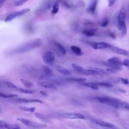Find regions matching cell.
<instances>
[{"label":"cell","mask_w":129,"mask_h":129,"mask_svg":"<svg viewBox=\"0 0 129 129\" xmlns=\"http://www.w3.org/2000/svg\"><path fill=\"white\" fill-rule=\"evenodd\" d=\"M99 102L116 108H122L129 110V103L120 99L111 97H96L94 98Z\"/></svg>","instance_id":"6da1fadb"},{"label":"cell","mask_w":129,"mask_h":129,"mask_svg":"<svg viewBox=\"0 0 129 129\" xmlns=\"http://www.w3.org/2000/svg\"><path fill=\"white\" fill-rule=\"evenodd\" d=\"M42 43L43 41L41 39L37 38L16 48L12 51V53L13 54H18L26 52L41 46Z\"/></svg>","instance_id":"7a4b0ae2"},{"label":"cell","mask_w":129,"mask_h":129,"mask_svg":"<svg viewBox=\"0 0 129 129\" xmlns=\"http://www.w3.org/2000/svg\"><path fill=\"white\" fill-rule=\"evenodd\" d=\"M125 16L126 13L125 9L123 7H122L120 10L117 16V26L118 29L120 31V33L122 36L125 35L127 31L125 22Z\"/></svg>","instance_id":"3957f363"},{"label":"cell","mask_w":129,"mask_h":129,"mask_svg":"<svg viewBox=\"0 0 129 129\" xmlns=\"http://www.w3.org/2000/svg\"><path fill=\"white\" fill-rule=\"evenodd\" d=\"M63 6L68 9L75 10L85 6V3L83 0H59Z\"/></svg>","instance_id":"277c9868"},{"label":"cell","mask_w":129,"mask_h":129,"mask_svg":"<svg viewBox=\"0 0 129 129\" xmlns=\"http://www.w3.org/2000/svg\"><path fill=\"white\" fill-rule=\"evenodd\" d=\"M30 9H28V8H25L23 9L22 10H21V11H17V12H13L11 14H10L9 15H8L5 21L6 22H8L11 21L12 20H14V19L22 16L26 14H27L28 12H29L30 11Z\"/></svg>","instance_id":"5b68a950"},{"label":"cell","mask_w":129,"mask_h":129,"mask_svg":"<svg viewBox=\"0 0 129 129\" xmlns=\"http://www.w3.org/2000/svg\"><path fill=\"white\" fill-rule=\"evenodd\" d=\"M42 59L44 62L48 64H52L55 59V57L53 52L50 51H45L43 55Z\"/></svg>","instance_id":"8992f818"},{"label":"cell","mask_w":129,"mask_h":129,"mask_svg":"<svg viewBox=\"0 0 129 129\" xmlns=\"http://www.w3.org/2000/svg\"><path fill=\"white\" fill-rule=\"evenodd\" d=\"M61 116L66 118L69 119H85V116L83 114L75 112H70V113H63L61 114Z\"/></svg>","instance_id":"52a82bcc"},{"label":"cell","mask_w":129,"mask_h":129,"mask_svg":"<svg viewBox=\"0 0 129 129\" xmlns=\"http://www.w3.org/2000/svg\"><path fill=\"white\" fill-rule=\"evenodd\" d=\"M90 44L92 47L94 49H101L107 48H110L112 46L111 44L105 42H92Z\"/></svg>","instance_id":"ba28073f"},{"label":"cell","mask_w":129,"mask_h":129,"mask_svg":"<svg viewBox=\"0 0 129 129\" xmlns=\"http://www.w3.org/2000/svg\"><path fill=\"white\" fill-rule=\"evenodd\" d=\"M98 2V0H91L87 8V11L90 14H94L96 12Z\"/></svg>","instance_id":"9c48e42d"},{"label":"cell","mask_w":129,"mask_h":129,"mask_svg":"<svg viewBox=\"0 0 129 129\" xmlns=\"http://www.w3.org/2000/svg\"><path fill=\"white\" fill-rule=\"evenodd\" d=\"M107 62L110 64L114 66L121 67L123 65V62L121 61L120 59L116 56L110 57L107 59Z\"/></svg>","instance_id":"30bf717a"},{"label":"cell","mask_w":129,"mask_h":129,"mask_svg":"<svg viewBox=\"0 0 129 129\" xmlns=\"http://www.w3.org/2000/svg\"><path fill=\"white\" fill-rule=\"evenodd\" d=\"M110 49L111 51L117 54L129 57V51L125 49H123L117 47H115V46H112L111 48H110Z\"/></svg>","instance_id":"8fae6325"},{"label":"cell","mask_w":129,"mask_h":129,"mask_svg":"<svg viewBox=\"0 0 129 129\" xmlns=\"http://www.w3.org/2000/svg\"><path fill=\"white\" fill-rule=\"evenodd\" d=\"M14 129L18 128L20 129V127L17 124H11L7 123L4 121H0V129Z\"/></svg>","instance_id":"7c38bea8"},{"label":"cell","mask_w":129,"mask_h":129,"mask_svg":"<svg viewBox=\"0 0 129 129\" xmlns=\"http://www.w3.org/2000/svg\"><path fill=\"white\" fill-rule=\"evenodd\" d=\"M93 122L97 125L100 126H102V127H107L108 128H114V125L108 122H106L103 120H95L93 121Z\"/></svg>","instance_id":"4fadbf2b"},{"label":"cell","mask_w":129,"mask_h":129,"mask_svg":"<svg viewBox=\"0 0 129 129\" xmlns=\"http://www.w3.org/2000/svg\"><path fill=\"white\" fill-rule=\"evenodd\" d=\"M55 69L56 70L57 72H58L59 73L63 75H66V76H69L71 75L72 73L71 72L67 69L66 68H64L59 65H56L55 66Z\"/></svg>","instance_id":"5bb4252c"},{"label":"cell","mask_w":129,"mask_h":129,"mask_svg":"<svg viewBox=\"0 0 129 129\" xmlns=\"http://www.w3.org/2000/svg\"><path fill=\"white\" fill-rule=\"evenodd\" d=\"M37 84L39 86H40L43 88H49V89H53V90L56 89V87L55 86V85L51 83H49L45 81H41V82H38Z\"/></svg>","instance_id":"9a60e30c"},{"label":"cell","mask_w":129,"mask_h":129,"mask_svg":"<svg viewBox=\"0 0 129 129\" xmlns=\"http://www.w3.org/2000/svg\"><path fill=\"white\" fill-rule=\"evenodd\" d=\"M97 31L96 29L94 28H88L84 29L82 31V33L85 35L88 36H93L96 35V33Z\"/></svg>","instance_id":"2e32d148"},{"label":"cell","mask_w":129,"mask_h":129,"mask_svg":"<svg viewBox=\"0 0 129 129\" xmlns=\"http://www.w3.org/2000/svg\"><path fill=\"white\" fill-rule=\"evenodd\" d=\"M52 43L53 44V45L57 48V49H58V50L62 54L64 55L66 53V48L63 47V46L60 43H59V42H58L57 41H55V40H53L52 41Z\"/></svg>","instance_id":"e0dca14e"},{"label":"cell","mask_w":129,"mask_h":129,"mask_svg":"<svg viewBox=\"0 0 129 129\" xmlns=\"http://www.w3.org/2000/svg\"><path fill=\"white\" fill-rule=\"evenodd\" d=\"M16 102L19 103H32V102H38V103H43L41 100H28L26 99L22 98H17L14 99Z\"/></svg>","instance_id":"ac0fdd59"},{"label":"cell","mask_w":129,"mask_h":129,"mask_svg":"<svg viewBox=\"0 0 129 129\" xmlns=\"http://www.w3.org/2000/svg\"><path fill=\"white\" fill-rule=\"evenodd\" d=\"M81 84L84 86L90 88L93 90H98L99 88V86L96 83H92V82H82Z\"/></svg>","instance_id":"d6986e66"},{"label":"cell","mask_w":129,"mask_h":129,"mask_svg":"<svg viewBox=\"0 0 129 129\" xmlns=\"http://www.w3.org/2000/svg\"><path fill=\"white\" fill-rule=\"evenodd\" d=\"M71 49L72 51L76 55L80 56L82 54V49L79 46H77L76 45H73L71 47Z\"/></svg>","instance_id":"ffe728a7"},{"label":"cell","mask_w":129,"mask_h":129,"mask_svg":"<svg viewBox=\"0 0 129 129\" xmlns=\"http://www.w3.org/2000/svg\"><path fill=\"white\" fill-rule=\"evenodd\" d=\"M41 68L43 73L47 76H50L52 75V72L50 68L46 65H42Z\"/></svg>","instance_id":"44dd1931"},{"label":"cell","mask_w":129,"mask_h":129,"mask_svg":"<svg viewBox=\"0 0 129 129\" xmlns=\"http://www.w3.org/2000/svg\"><path fill=\"white\" fill-rule=\"evenodd\" d=\"M59 2L58 1L55 2L53 5H52V9L51 10V14L53 15L56 14L58 11H59Z\"/></svg>","instance_id":"7402d4cb"},{"label":"cell","mask_w":129,"mask_h":129,"mask_svg":"<svg viewBox=\"0 0 129 129\" xmlns=\"http://www.w3.org/2000/svg\"><path fill=\"white\" fill-rule=\"evenodd\" d=\"M72 68L76 71H77L78 72L83 74L84 73V71L85 70V69L83 68L82 67H81V66L77 64V63H72Z\"/></svg>","instance_id":"603a6c76"},{"label":"cell","mask_w":129,"mask_h":129,"mask_svg":"<svg viewBox=\"0 0 129 129\" xmlns=\"http://www.w3.org/2000/svg\"><path fill=\"white\" fill-rule=\"evenodd\" d=\"M21 82L22 83V84L27 88H30L32 87L33 86V84L31 82L25 79H21Z\"/></svg>","instance_id":"cb8c5ba5"},{"label":"cell","mask_w":129,"mask_h":129,"mask_svg":"<svg viewBox=\"0 0 129 129\" xmlns=\"http://www.w3.org/2000/svg\"><path fill=\"white\" fill-rule=\"evenodd\" d=\"M0 96L2 98H13V97H16L18 96V95L17 94H7L4 93H0Z\"/></svg>","instance_id":"d4e9b609"},{"label":"cell","mask_w":129,"mask_h":129,"mask_svg":"<svg viewBox=\"0 0 129 129\" xmlns=\"http://www.w3.org/2000/svg\"><path fill=\"white\" fill-rule=\"evenodd\" d=\"M98 86H102V87H105L107 88H111L113 87V85L110 84V83L107 82H96V83Z\"/></svg>","instance_id":"484cf974"},{"label":"cell","mask_w":129,"mask_h":129,"mask_svg":"<svg viewBox=\"0 0 129 129\" xmlns=\"http://www.w3.org/2000/svg\"><path fill=\"white\" fill-rule=\"evenodd\" d=\"M16 90H18V91L20 92H22V93H25V94H32V93H33L34 92V91L31 90L24 89V88H19V87H18Z\"/></svg>","instance_id":"4316f807"},{"label":"cell","mask_w":129,"mask_h":129,"mask_svg":"<svg viewBox=\"0 0 129 129\" xmlns=\"http://www.w3.org/2000/svg\"><path fill=\"white\" fill-rule=\"evenodd\" d=\"M19 109L21 110H22L24 111L30 112H33L35 110V107H24V106H20L19 107Z\"/></svg>","instance_id":"83f0119b"},{"label":"cell","mask_w":129,"mask_h":129,"mask_svg":"<svg viewBox=\"0 0 129 129\" xmlns=\"http://www.w3.org/2000/svg\"><path fill=\"white\" fill-rule=\"evenodd\" d=\"M28 0H15L14 2V6L18 7L25 4Z\"/></svg>","instance_id":"f1b7e54d"},{"label":"cell","mask_w":129,"mask_h":129,"mask_svg":"<svg viewBox=\"0 0 129 129\" xmlns=\"http://www.w3.org/2000/svg\"><path fill=\"white\" fill-rule=\"evenodd\" d=\"M4 83L5 84V85L8 86V87L10 88H12V89H17V88H18V87L15 85L14 83H12L11 82H10V81H5L4 82Z\"/></svg>","instance_id":"f546056e"},{"label":"cell","mask_w":129,"mask_h":129,"mask_svg":"<svg viewBox=\"0 0 129 129\" xmlns=\"http://www.w3.org/2000/svg\"><path fill=\"white\" fill-rule=\"evenodd\" d=\"M17 120L18 121L21 122L23 124H25L26 125H30L31 123V122L30 120H27V119H26L25 118H17Z\"/></svg>","instance_id":"4dcf8cb0"},{"label":"cell","mask_w":129,"mask_h":129,"mask_svg":"<svg viewBox=\"0 0 129 129\" xmlns=\"http://www.w3.org/2000/svg\"><path fill=\"white\" fill-rule=\"evenodd\" d=\"M68 80L70 81H74V82H84L85 81H86V79L85 78H69L68 79Z\"/></svg>","instance_id":"1f68e13d"},{"label":"cell","mask_w":129,"mask_h":129,"mask_svg":"<svg viewBox=\"0 0 129 129\" xmlns=\"http://www.w3.org/2000/svg\"><path fill=\"white\" fill-rule=\"evenodd\" d=\"M118 82L123 84L124 85H128L129 84V81L126 78H119L117 79Z\"/></svg>","instance_id":"d6a6232c"},{"label":"cell","mask_w":129,"mask_h":129,"mask_svg":"<svg viewBox=\"0 0 129 129\" xmlns=\"http://www.w3.org/2000/svg\"><path fill=\"white\" fill-rule=\"evenodd\" d=\"M34 115L36 116V117H37L38 118L41 119V120H46L47 119H46V117L44 116L43 115L39 113H37V112H36V113H34Z\"/></svg>","instance_id":"836d02e7"},{"label":"cell","mask_w":129,"mask_h":129,"mask_svg":"<svg viewBox=\"0 0 129 129\" xmlns=\"http://www.w3.org/2000/svg\"><path fill=\"white\" fill-rule=\"evenodd\" d=\"M109 23V20L107 18H105L104 19L101 23L100 24V26L102 27H106L108 25Z\"/></svg>","instance_id":"e575fe53"},{"label":"cell","mask_w":129,"mask_h":129,"mask_svg":"<svg viewBox=\"0 0 129 129\" xmlns=\"http://www.w3.org/2000/svg\"><path fill=\"white\" fill-rule=\"evenodd\" d=\"M123 65L127 68H129V59H124L123 61Z\"/></svg>","instance_id":"d590c367"},{"label":"cell","mask_w":129,"mask_h":129,"mask_svg":"<svg viewBox=\"0 0 129 129\" xmlns=\"http://www.w3.org/2000/svg\"><path fill=\"white\" fill-rule=\"evenodd\" d=\"M116 0H108V6L109 7H111L112 6H113L114 5V4H115Z\"/></svg>","instance_id":"8d00e7d4"},{"label":"cell","mask_w":129,"mask_h":129,"mask_svg":"<svg viewBox=\"0 0 129 129\" xmlns=\"http://www.w3.org/2000/svg\"><path fill=\"white\" fill-rule=\"evenodd\" d=\"M40 94H41L42 95H43V96H47V93H46L45 92H44V91H41L40 92Z\"/></svg>","instance_id":"74e56055"},{"label":"cell","mask_w":129,"mask_h":129,"mask_svg":"<svg viewBox=\"0 0 129 129\" xmlns=\"http://www.w3.org/2000/svg\"><path fill=\"white\" fill-rule=\"evenodd\" d=\"M6 1V0H0V6H1V7H2L3 4L5 3Z\"/></svg>","instance_id":"f35d334b"},{"label":"cell","mask_w":129,"mask_h":129,"mask_svg":"<svg viewBox=\"0 0 129 129\" xmlns=\"http://www.w3.org/2000/svg\"><path fill=\"white\" fill-rule=\"evenodd\" d=\"M118 91L121 93H125V91L122 89H118Z\"/></svg>","instance_id":"ab89813d"},{"label":"cell","mask_w":129,"mask_h":129,"mask_svg":"<svg viewBox=\"0 0 129 129\" xmlns=\"http://www.w3.org/2000/svg\"><path fill=\"white\" fill-rule=\"evenodd\" d=\"M109 35L111 36V37H112V38H115V36H114V35L113 34V33H110L109 34Z\"/></svg>","instance_id":"60d3db41"},{"label":"cell","mask_w":129,"mask_h":129,"mask_svg":"<svg viewBox=\"0 0 129 129\" xmlns=\"http://www.w3.org/2000/svg\"><path fill=\"white\" fill-rule=\"evenodd\" d=\"M108 129H116V128H108Z\"/></svg>","instance_id":"b9f144b4"},{"label":"cell","mask_w":129,"mask_h":129,"mask_svg":"<svg viewBox=\"0 0 129 129\" xmlns=\"http://www.w3.org/2000/svg\"><path fill=\"white\" fill-rule=\"evenodd\" d=\"M14 129H18V128H14Z\"/></svg>","instance_id":"7bdbcfd3"}]
</instances>
